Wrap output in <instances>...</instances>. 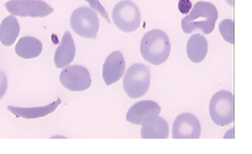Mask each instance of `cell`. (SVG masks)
<instances>
[{"instance_id":"44dd1931","label":"cell","mask_w":252,"mask_h":154,"mask_svg":"<svg viewBox=\"0 0 252 154\" xmlns=\"http://www.w3.org/2000/svg\"><path fill=\"white\" fill-rule=\"evenodd\" d=\"M192 4L190 0H180L178 3V8L182 14L189 13L191 8Z\"/></svg>"},{"instance_id":"7402d4cb","label":"cell","mask_w":252,"mask_h":154,"mask_svg":"<svg viewBox=\"0 0 252 154\" xmlns=\"http://www.w3.org/2000/svg\"><path fill=\"white\" fill-rule=\"evenodd\" d=\"M225 2H226L227 3L229 4V5H230L231 6H232V5H233L234 0H225Z\"/></svg>"},{"instance_id":"5bb4252c","label":"cell","mask_w":252,"mask_h":154,"mask_svg":"<svg viewBox=\"0 0 252 154\" xmlns=\"http://www.w3.org/2000/svg\"><path fill=\"white\" fill-rule=\"evenodd\" d=\"M208 52V43L205 37L200 34L190 36L187 44V54L189 60L195 64H199L205 59Z\"/></svg>"},{"instance_id":"d6986e66","label":"cell","mask_w":252,"mask_h":154,"mask_svg":"<svg viewBox=\"0 0 252 154\" xmlns=\"http://www.w3.org/2000/svg\"><path fill=\"white\" fill-rule=\"evenodd\" d=\"M86 1L89 2L93 10H95L96 12H98L108 23H111V19H109V16L107 13L106 10L104 9V7L100 3L98 0H86Z\"/></svg>"},{"instance_id":"7c38bea8","label":"cell","mask_w":252,"mask_h":154,"mask_svg":"<svg viewBox=\"0 0 252 154\" xmlns=\"http://www.w3.org/2000/svg\"><path fill=\"white\" fill-rule=\"evenodd\" d=\"M168 134V123L160 116H150L142 124L141 138L143 139H166Z\"/></svg>"},{"instance_id":"277c9868","label":"cell","mask_w":252,"mask_h":154,"mask_svg":"<svg viewBox=\"0 0 252 154\" xmlns=\"http://www.w3.org/2000/svg\"><path fill=\"white\" fill-rule=\"evenodd\" d=\"M72 30L78 36L86 38L95 39L99 30V19L95 11L87 6L76 8L70 18Z\"/></svg>"},{"instance_id":"ac0fdd59","label":"cell","mask_w":252,"mask_h":154,"mask_svg":"<svg viewBox=\"0 0 252 154\" xmlns=\"http://www.w3.org/2000/svg\"><path fill=\"white\" fill-rule=\"evenodd\" d=\"M220 32L225 41L229 44H233L234 43V22L232 19H224L220 24Z\"/></svg>"},{"instance_id":"3957f363","label":"cell","mask_w":252,"mask_h":154,"mask_svg":"<svg viewBox=\"0 0 252 154\" xmlns=\"http://www.w3.org/2000/svg\"><path fill=\"white\" fill-rule=\"evenodd\" d=\"M150 71L147 66L134 64L128 68L124 78V89L130 99L144 96L150 85Z\"/></svg>"},{"instance_id":"30bf717a","label":"cell","mask_w":252,"mask_h":154,"mask_svg":"<svg viewBox=\"0 0 252 154\" xmlns=\"http://www.w3.org/2000/svg\"><path fill=\"white\" fill-rule=\"evenodd\" d=\"M126 62L125 57L121 51L111 53L103 65V79L107 85L119 81L125 74Z\"/></svg>"},{"instance_id":"5b68a950","label":"cell","mask_w":252,"mask_h":154,"mask_svg":"<svg viewBox=\"0 0 252 154\" xmlns=\"http://www.w3.org/2000/svg\"><path fill=\"white\" fill-rule=\"evenodd\" d=\"M112 20L122 32L126 33L135 32L141 23L140 9L130 0H122L113 9Z\"/></svg>"},{"instance_id":"9a60e30c","label":"cell","mask_w":252,"mask_h":154,"mask_svg":"<svg viewBox=\"0 0 252 154\" xmlns=\"http://www.w3.org/2000/svg\"><path fill=\"white\" fill-rule=\"evenodd\" d=\"M61 103V99H58L55 102L44 107L20 108L8 106V109L17 117L26 119L38 118L54 113Z\"/></svg>"},{"instance_id":"52a82bcc","label":"cell","mask_w":252,"mask_h":154,"mask_svg":"<svg viewBox=\"0 0 252 154\" xmlns=\"http://www.w3.org/2000/svg\"><path fill=\"white\" fill-rule=\"evenodd\" d=\"M12 15L44 18L54 12L52 7L42 0H10L5 4Z\"/></svg>"},{"instance_id":"4fadbf2b","label":"cell","mask_w":252,"mask_h":154,"mask_svg":"<svg viewBox=\"0 0 252 154\" xmlns=\"http://www.w3.org/2000/svg\"><path fill=\"white\" fill-rule=\"evenodd\" d=\"M76 46L70 32H66L63 36L61 44L56 50L54 63L58 69L67 67L74 60Z\"/></svg>"},{"instance_id":"7a4b0ae2","label":"cell","mask_w":252,"mask_h":154,"mask_svg":"<svg viewBox=\"0 0 252 154\" xmlns=\"http://www.w3.org/2000/svg\"><path fill=\"white\" fill-rule=\"evenodd\" d=\"M140 52L145 61L153 65H161L167 61L171 52L169 38L163 31L155 29L143 36Z\"/></svg>"},{"instance_id":"8fae6325","label":"cell","mask_w":252,"mask_h":154,"mask_svg":"<svg viewBox=\"0 0 252 154\" xmlns=\"http://www.w3.org/2000/svg\"><path fill=\"white\" fill-rule=\"evenodd\" d=\"M161 108L157 102L151 100L140 101L133 105L126 113L128 122L142 125L143 121L150 116H159Z\"/></svg>"},{"instance_id":"e0dca14e","label":"cell","mask_w":252,"mask_h":154,"mask_svg":"<svg viewBox=\"0 0 252 154\" xmlns=\"http://www.w3.org/2000/svg\"><path fill=\"white\" fill-rule=\"evenodd\" d=\"M20 25L14 15H9L0 25V41L5 46H12L19 36Z\"/></svg>"},{"instance_id":"9c48e42d","label":"cell","mask_w":252,"mask_h":154,"mask_svg":"<svg viewBox=\"0 0 252 154\" xmlns=\"http://www.w3.org/2000/svg\"><path fill=\"white\" fill-rule=\"evenodd\" d=\"M200 134V121L190 113L178 116L172 126V138L175 139H199Z\"/></svg>"},{"instance_id":"6da1fadb","label":"cell","mask_w":252,"mask_h":154,"mask_svg":"<svg viewBox=\"0 0 252 154\" xmlns=\"http://www.w3.org/2000/svg\"><path fill=\"white\" fill-rule=\"evenodd\" d=\"M217 19L218 11L215 5L210 2H198L190 14L182 19V30L186 34L200 30L204 35H210L214 30Z\"/></svg>"},{"instance_id":"ba28073f","label":"cell","mask_w":252,"mask_h":154,"mask_svg":"<svg viewBox=\"0 0 252 154\" xmlns=\"http://www.w3.org/2000/svg\"><path fill=\"white\" fill-rule=\"evenodd\" d=\"M60 81L64 87L72 92H83L92 85L89 71L80 65L69 66L64 68L60 75Z\"/></svg>"},{"instance_id":"8992f818","label":"cell","mask_w":252,"mask_h":154,"mask_svg":"<svg viewBox=\"0 0 252 154\" xmlns=\"http://www.w3.org/2000/svg\"><path fill=\"white\" fill-rule=\"evenodd\" d=\"M210 117L219 126H227L234 121V97L232 92L220 91L214 94L209 106Z\"/></svg>"},{"instance_id":"2e32d148","label":"cell","mask_w":252,"mask_h":154,"mask_svg":"<svg viewBox=\"0 0 252 154\" xmlns=\"http://www.w3.org/2000/svg\"><path fill=\"white\" fill-rule=\"evenodd\" d=\"M42 43L34 37L22 38L15 45V53L24 59L36 58L42 52Z\"/></svg>"},{"instance_id":"ffe728a7","label":"cell","mask_w":252,"mask_h":154,"mask_svg":"<svg viewBox=\"0 0 252 154\" xmlns=\"http://www.w3.org/2000/svg\"><path fill=\"white\" fill-rule=\"evenodd\" d=\"M8 87V81L7 77L2 71H0V99L5 96Z\"/></svg>"}]
</instances>
